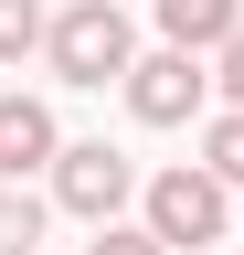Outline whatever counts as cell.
Returning <instances> with one entry per match:
<instances>
[{"label": "cell", "mask_w": 244, "mask_h": 255, "mask_svg": "<svg viewBox=\"0 0 244 255\" xmlns=\"http://www.w3.org/2000/svg\"><path fill=\"white\" fill-rule=\"evenodd\" d=\"M53 202L85 213V223H117L138 202V159L106 149V138H64V149H53Z\"/></svg>", "instance_id": "obj_4"}, {"label": "cell", "mask_w": 244, "mask_h": 255, "mask_svg": "<svg viewBox=\"0 0 244 255\" xmlns=\"http://www.w3.org/2000/svg\"><path fill=\"white\" fill-rule=\"evenodd\" d=\"M43 21H53L43 0H0V75H11L21 53H43Z\"/></svg>", "instance_id": "obj_8"}, {"label": "cell", "mask_w": 244, "mask_h": 255, "mask_svg": "<svg viewBox=\"0 0 244 255\" xmlns=\"http://www.w3.org/2000/svg\"><path fill=\"white\" fill-rule=\"evenodd\" d=\"M53 149H64L53 107L11 85V96H0V181H32V170H53Z\"/></svg>", "instance_id": "obj_5"}, {"label": "cell", "mask_w": 244, "mask_h": 255, "mask_svg": "<svg viewBox=\"0 0 244 255\" xmlns=\"http://www.w3.org/2000/svg\"><path fill=\"white\" fill-rule=\"evenodd\" d=\"M85 255H180V245H160V223H96V245H85Z\"/></svg>", "instance_id": "obj_10"}, {"label": "cell", "mask_w": 244, "mask_h": 255, "mask_svg": "<svg viewBox=\"0 0 244 255\" xmlns=\"http://www.w3.org/2000/svg\"><path fill=\"white\" fill-rule=\"evenodd\" d=\"M212 85H223V96H234V107H244V21L223 32V53H212Z\"/></svg>", "instance_id": "obj_11"}, {"label": "cell", "mask_w": 244, "mask_h": 255, "mask_svg": "<svg viewBox=\"0 0 244 255\" xmlns=\"http://www.w3.org/2000/svg\"><path fill=\"white\" fill-rule=\"evenodd\" d=\"M202 159L223 170L234 191H244V107H223V117H202Z\"/></svg>", "instance_id": "obj_9"}, {"label": "cell", "mask_w": 244, "mask_h": 255, "mask_svg": "<svg viewBox=\"0 0 244 255\" xmlns=\"http://www.w3.org/2000/svg\"><path fill=\"white\" fill-rule=\"evenodd\" d=\"M43 64L64 85H128V64H138V32L117 0H53V21H43Z\"/></svg>", "instance_id": "obj_1"}, {"label": "cell", "mask_w": 244, "mask_h": 255, "mask_svg": "<svg viewBox=\"0 0 244 255\" xmlns=\"http://www.w3.org/2000/svg\"><path fill=\"white\" fill-rule=\"evenodd\" d=\"M32 245H43V191L0 181V255H32Z\"/></svg>", "instance_id": "obj_7"}, {"label": "cell", "mask_w": 244, "mask_h": 255, "mask_svg": "<svg viewBox=\"0 0 244 255\" xmlns=\"http://www.w3.org/2000/svg\"><path fill=\"white\" fill-rule=\"evenodd\" d=\"M160 43H191V53H223V32L244 21V0H149Z\"/></svg>", "instance_id": "obj_6"}, {"label": "cell", "mask_w": 244, "mask_h": 255, "mask_svg": "<svg viewBox=\"0 0 244 255\" xmlns=\"http://www.w3.org/2000/svg\"><path fill=\"white\" fill-rule=\"evenodd\" d=\"M128 117L138 128H191V117H212V53H191V43L138 53L128 64Z\"/></svg>", "instance_id": "obj_3"}, {"label": "cell", "mask_w": 244, "mask_h": 255, "mask_svg": "<svg viewBox=\"0 0 244 255\" xmlns=\"http://www.w3.org/2000/svg\"><path fill=\"white\" fill-rule=\"evenodd\" d=\"M138 202H149V223H160V245H223V234H234V181L212 170V159L149 170Z\"/></svg>", "instance_id": "obj_2"}]
</instances>
